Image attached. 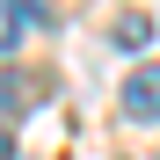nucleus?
<instances>
[{
	"mask_svg": "<svg viewBox=\"0 0 160 160\" xmlns=\"http://www.w3.org/2000/svg\"><path fill=\"white\" fill-rule=\"evenodd\" d=\"M124 117L160 124V66H138V73L124 80Z\"/></svg>",
	"mask_w": 160,
	"mask_h": 160,
	"instance_id": "obj_1",
	"label": "nucleus"
},
{
	"mask_svg": "<svg viewBox=\"0 0 160 160\" xmlns=\"http://www.w3.org/2000/svg\"><path fill=\"white\" fill-rule=\"evenodd\" d=\"M0 160H15V131L8 124H0Z\"/></svg>",
	"mask_w": 160,
	"mask_h": 160,
	"instance_id": "obj_5",
	"label": "nucleus"
},
{
	"mask_svg": "<svg viewBox=\"0 0 160 160\" xmlns=\"http://www.w3.org/2000/svg\"><path fill=\"white\" fill-rule=\"evenodd\" d=\"M15 15H44V0H15Z\"/></svg>",
	"mask_w": 160,
	"mask_h": 160,
	"instance_id": "obj_6",
	"label": "nucleus"
},
{
	"mask_svg": "<svg viewBox=\"0 0 160 160\" xmlns=\"http://www.w3.org/2000/svg\"><path fill=\"white\" fill-rule=\"evenodd\" d=\"M15 44H22V15L8 8V0H0V58H8V51H15Z\"/></svg>",
	"mask_w": 160,
	"mask_h": 160,
	"instance_id": "obj_4",
	"label": "nucleus"
},
{
	"mask_svg": "<svg viewBox=\"0 0 160 160\" xmlns=\"http://www.w3.org/2000/svg\"><path fill=\"white\" fill-rule=\"evenodd\" d=\"M109 37H117L124 51H138V44L153 37V22H146V15H117V29H109Z\"/></svg>",
	"mask_w": 160,
	"mask_h": 160,
	"instance_id": "obj_3",
	"label": "nucleus"
},
{
	"mask_svg": "<svg viewBox=\"0 0 160 160\" xmlns=\"http://www.w3.org/2000/svg\"><path fill=\"white\" fill-rule=\"evenodd\" d=\"M29 102H37L29 80H22V73H0V109H29Z\"/></svg>",
	"mask_w": 160,
	"mask_h": 160,
	"instance_id": "obj_2",
	"label": "nucleus"
}]
</instances>
